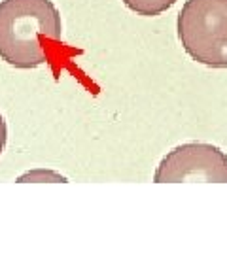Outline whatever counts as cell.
<instances>
[{"label": "cell", "instance_id": "2", "mask_svg": "<svg viewBox=\"0 0 227 255\" xmlns=\"http://www.w3.org/2000/svg\"><path fill=\"white\" fill-rule=\"evenodd\" d=\"M178 38L193 61L227 68V0H186L178 13Z\"/></svg>", "mask_w": 227, "mask_h": 255}, {"label": "cell", "instance_id": "1", "mask_svg": "<svg viewBox=\"0 0 227 255\" xmlns=\"http://www.w3.org/2000/svg\"><path fill=\"white\" fill-rule=\"evenodd\" d=\"M61 32V15L51 0L0 2V57L11 66L27 70L47 63Z\"/></svg>", "mask_w": 227, "mask_h": 255}, {"label": "cell", "instance_id": "6", "mask_svg": "<svg viewBox=\"0 0 227 255\" xmlns=\"http://www.w3.org/2000/svg\"><path fill=\"white\" fill-rule=\"evenodd\" d=\"M6 140H8V127H6V121L0 114V155L4 151V146H6Z\"/></svg>", "mask_w": 227, "mask_h": 255}, {"label": "cell", "instance_id": "3", "mask_svg": "<svg viewBox=\"0 0 227 255\" xmlns=\"http://www.w3.org/2000/svg\"><path fill=\"white\" fill-rule=\"evenodd\" d=\"M155 183H227V155L218 146L188 142L165 155L154 176Z\"/></svg>", "mask_w": 227, "mask_h": 255}, {"label": "cell", "instance_id": "4", "mask_svg": "<svg viewBox=\"0 0 227 255\" xmlns=\"http://www.w3.org/2000/svg\"><path fill=\"white\" fill-rule=\"evenodd\" d=\"M123 4L129 9H133L138 15L144 17H154L159 15L176 4V0H123Z\"/></svg>", "mask_w": 227, "mask_h": 255}, {"label": "cell", "instance_id": "5", "mask_svg": "<svg viewBox=\"0 0 227 255\" xmlns=\"http://www.w3.org/2000/svg\"><path fill=\"white\" fill-rule=\"evenodd\" d=\"M19 183L25 182H61L64 183L66 178L61 176V174L53 172V170H45V168H36V170H30V172H25L23 176L17 178Z\"/></svg>", "mask_w": 227, "mask_h": 255}]
</instances>
